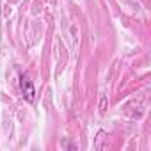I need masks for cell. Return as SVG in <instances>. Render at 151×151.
I'll use <instances>...</instances> for the list:
<instances>
[{
    "instance_id": "6da1fadb",
    "label": "cell",
    "mask_w": 151,
    "mask_h": 151,
    "mask_svg": "<svg viewBox=\"0 0 151 151\" xmlns=\"http://www.w3.org/2000/svg\"><path fill=\"white\" fill-rule=\"evenodd\" d=\"M20 91H22V96H23V100L27 103L36 101V89H34L32 80L27 77V75H20Z\"/></svg>"
},
{
    "instance_id": "7a4b0ae2",
    "label": "cell",
    "mask_w": 151,
    "mask_h": 151,
    "mask_svg": "<svg viewBox=\"0 0 151 151\" xmlns=\"http://www.w3.org/2000/svg\"><path fill=\"white\" fill-rule=\"evenodd\" d=\"M107 139V132L105 130H100L96 133V142H94V149H101L103 147V140Z\"/></svg>"
},
{
    "instance_id": "3957f363",
    "label": "cell",
    "mask_w": 151,
    "mask_h": 151,
    "mask_svg": "<svg viewBox=\"0 0 151 151\" xmlns=\"http://www.w3.org/2000/svg\"><path fill=\"white\" fill-rule=\"evenodd\" d=\"M105 105H107V98L103 96V98H101V105H100V112H101V114L105 112Z\"/></svg>"
}]
</instances>
